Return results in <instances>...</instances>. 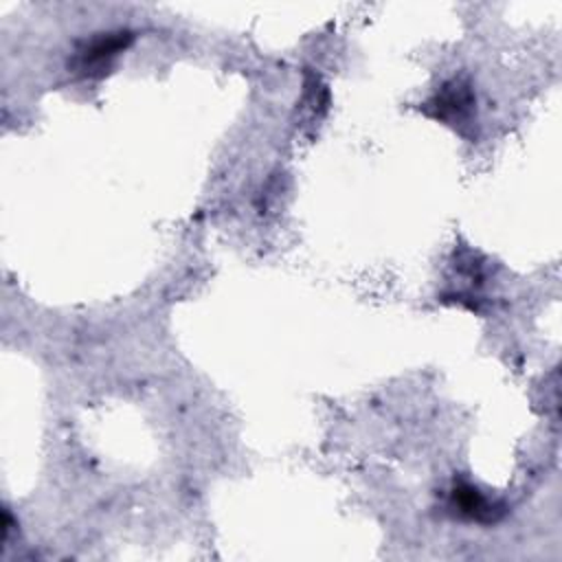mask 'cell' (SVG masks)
<instances>
[{
  "label": "cell",
  "instance_id": "cell-1",
  "mask_svg": "<svg viewBox=\"0 0 562 562\" xmlns=\"http://www.w3.org/2000/svg\"><path fill=\"white\" fill-rule=\"evenodd\" d=\"M132 37L130 31L99 33L77 48L70 68L83 77H101L112 66V59L130 46Z\"/></svg>",
  "mask_w": 562,
  "mask_h": 562
},
{
  "label": "cell",
  "instance_id": "cell-2",
  "mask_svg": "<svg viewBox=\"0 0 562 562\" xmlns=\"http://www.w3.org/2000/svg\"><path fill=\"white\" fill-rule=\"evenodd\" d=\"M426 110L430 116L448 125H470L474 114L472 88L461 79H452L443 83V88L426 103Z\"/></svg>",
  "mask_w": 562,
  "mask_h": 562
},
{
  "label": "cell",
  "instance_id": "cell-3",
  "mask_svg": "<svg viewBox=\"0 0 562 562\" xmlns=\"http://www.w3.org/2000/svg\"><path fill=\"white\" fill-rule=\"evenodd\" d=\"M450 505L454 507V512L459 516H463L468 520H474V522H481V525L496 522L505 514L503 503L490 501L479 487H474L470 483L454 485V490L450 494Z\"/></svg>",
  "mask_w": 562,
  "mask_h": 562
}]
</instances>
